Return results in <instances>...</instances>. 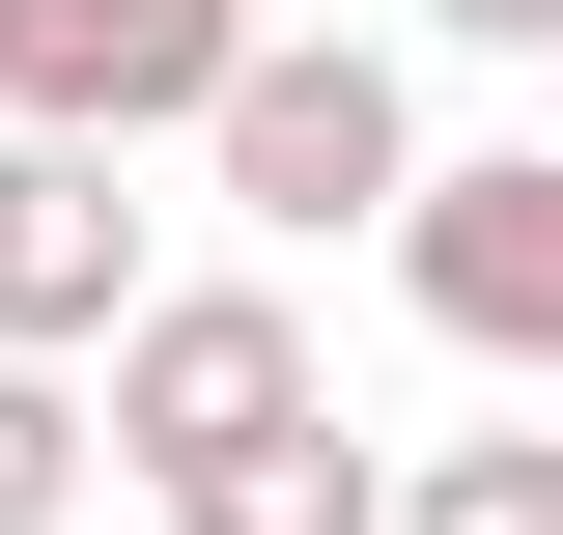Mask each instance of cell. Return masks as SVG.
Here are the masks:
<instances>
[{"mask_svg": "<svg viewBox=\"0 0 563 535\" xmlns=\"http://www.w3.org/2000/svg\"><path fill=\"white\" fill-rule=\"evenodd\" d=\"M57 507H85V367L0 338V535H57Z\"/></svg>", "mask_w": 563, "mask_h": 535, "instance_id": "obj_7", "label": "cell"}, {"mask_svg": "<svg viewBox=\"0 0 563 535\" xmlns=\"http://www.w3.org/2000/svg\"><path fill=\"white\" fill-rule=\"evenodd\" d=\"M395 282L451 310V367H563V141H451V170H395Z\"/></svg>", "mask_w": 563, "mask_h": 535, "instance_id": "obj_2", "label": "cell"}, {"mask_svg": "<svg viewBox=\"0 0 563 535\" xmlns=\"http://www.w3.org/2000/svg\"><path fill=\"white\" fill-rule=\"evenodd\" d=\"M422 29H451V57H563V0H422Z\"/></svg>", "mask_w": 563, "mask_h": 535, "instance_id": "obj_8", "label": "cell"}, {"mask_svg": "<svg viewBox=\"0 0 563 535\" xmlns=\"http://www.w3.org/2000/svg\"><path fill=\"white\" fill-rule=\"evenodd\" d=\"M113 310H141V198H113V141H29V113H0V338H57V367H85Z\"/></svg>", "mask_w": 563, "mask_h": 535, "instance_id": "obj_4", "label": "cell"}, {"mask_svg": "<svg viewBox=\"0 0 563 535\" xmlns=\"http://www.w3.org/2000/svg\"><path fill=\"white\" fill-rule=\"evenodd\" d=\"M225 29H254V0H0V113L29 141H169L225 85Z\"/></svg>", "mask_w": 563, "mask_h": 535, "instance_id": "obj_3", "label": "cell"}, {"mask_svg": "<svg viewBox=\"0 0 563 535\" xmlns=\"http://www.w3.org/2000/svg\"><path fill=\"white\" fill-rule=\"evenodd\" d=\"M169 535H366V451H339V395H282V423H225V451L169 479Z\"/></svg>", "mask_w": 563, "mask_h": 535, "instance_id": "obj_5", "label": "cell"}, {"mask_svg": "<svg viewBox=\"0 0 563 535\" xmlns=\"http://www.w3.org/2000/svg\"><path fill=\"white\" fill-rule=\"evenodd\" d=\"M169 141H198L225 198H254L282 254H310V226H366V198H395V170H422V85L366 57V29H225V85H198V113H169Z\"/></svg>", "mask_w": 563, "mask_h": 535, "instance_id": "obj_1", "label": "cell"}, {"mask_svg": "<svg viewBox=\"0 0 563 535\" xmlns=\"http://www.w3.org/2000/svg\"><path fill=\"white\" fill-rule=\"evenodd\" d=\"M366 535H563V423H479V451L366 479Z\"/></svg>", "mask_w": 563, "mask_h": 535, "instance_id": "obj_6", "label": "cell"}]
</instances>
